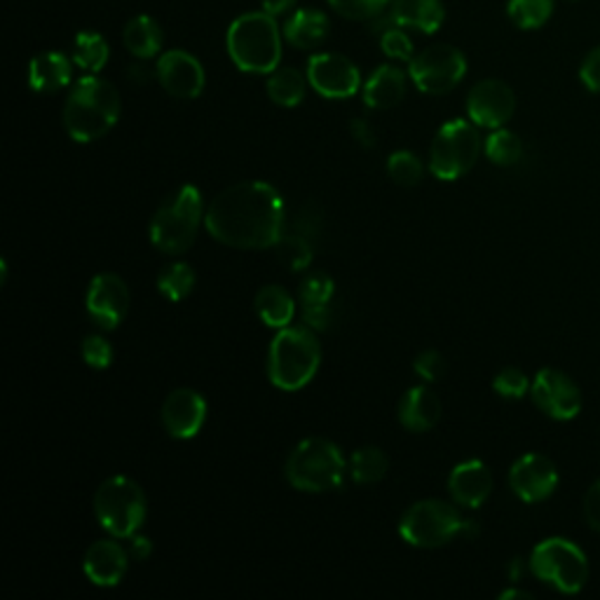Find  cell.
<instances>
[{"instance_id":"obj_1","label":"cell","mask_w":600,"mask_h":600,"mask_svg":"<svg viewBox=\"0 0 600 600\" xmlns=\"http://www.w3.org/2000/svg\"><path fill=\"white\" fill-rule=\"evenodd\" d=\"M284 199L273 184L244 181L212 199L205 226L226 247L271 249L284 235Z\"/></svg>"},{"instance_id":"obj_2","label":"cell","mask_w":600,"mask_h":600,"mask_svg":"<svg viewBox=\"0 0 600 600\" xmlns=\"http://www.w3.org/2000/svg\"><path fill=\"white\" fill-rule=\"evenodd\" d=\"M120 95L108 80L90 73L80 78L63 104V127L69 137L90 144L106 137L120 120Z\"/></svg>"},{"instance_id":"obj_3","label":"cell","mask_w":600,"mask_h":600,"mask_svg":"<svg viewBox=\"0 0 600 600\" xmlns=\"http://www.w3.org/2000/svg\"><path fill=\"white\" fill-rule=\"evenodd\" d=\"M228 55L244 73H273L282 61V33L273 14L247 12L228 29Z\"/></svg>"},{"instance_id":"obj_4","label":"cell","mask_w":600,"mask_h":600,"mask_svg":"<svg viewBox=\"0 0 600 600\" xmlns=\"http://www.w3.org/2000/svg\"><path fill=\"white\" fill-rule=\"evenodd\" d=\"M322 345L309 326L279 328L268 352L271 383L284 392L303 390L317 375Z\"/></svg>"},{"instance_id":"obj_5","label":"cell","mask_w":600,"mask_h":600,"mask_svg":"<svg viewBox=\"0 0 600 600\" xmlns=\"http://www.w3.org/2000/svg\"><path fill=\"white\" fill-rule=\"evenodd\" d=\"M205 216L207 214L203 205V193H199L197 186L193 184L181 186L165 199L150 220L148 233L153 247L169 256H179L188 252L199 233V226H203Z\"/></svg>"},{"instance_id":"obj_6","label":"cell","mask_w":600,"mask_h":600,"mask_svg":"<svg viewBox=\"0 0 600 600\" xmlns=\"http://www.w3.org/2000/svg\"><path fill=\"white\" fill-rule=\"evenodd\" d=\"M476 530V521L464 519L458 506L443 500H420L399 521V535L417 549H436L460 535L472 538Z\"/></svg>"},{"instance_id":"obj_7","label":"cell","mask_w":600,"mask_h":600,"mask_svg":"<svg viewBox=\"0 0 600 600\" xmlns=\"http://www.w3.org/2000/svg\"><path fill=\"white\" fill-rule=\"evenodd\" d=\"M286 481L301 493H326L343 485L347 462L336 443L319 436L301 441L284 466Z\"/></svg>"},{"instance_id":"obj_8","label":"cell","mask_w":600,"mask_h":600,"mask_svg":"<svg viewBox=\"0 0 600 600\" xmlns=\"http://www.w3.org/2000/svg\"><path fill=\"white\" fill-rule=\"evenodd\" d=\"M148 514L144 488L129 476H110L95 493V517L116 540L137 535Z\"/></svg>"},{"instance_id":"obj_9","label":"cell","mask_w":600,"mask_h":600,"mask_svg":"<svg viewBox=\"0 0 600 600\" xmlns=\"http://www.w3.org/2000/svg\"><path fill=\"white\" fill-rule=\"evenodd\" d=\"M530 572L561 593H580L589 582V559L574 542L549 538L530 553Z\"/></svg>"},{"instance_id":"obj_10","label":"cell","mask_w":600,"mask_h":600,"mask_svg":"<svg viewBox=\"0 0 600 600\" xmlns=\"http://www.w3.org/2000/svg\"><path fill=\"white\" fill-rule=\"evenodd\" d=\"M481 155L479 127L470 120L441 125L430 148V169L441 181H455L472 171Z\"/></svg>"},{"instance_id":"obj_11","label":"cell","mask_w":600,"mask_h":600,"mask_svg":"<svg viewBox=\"0 0 600 600\" xmlns=\"http://www.w3.org/2000/svg\"><path fill=\"white\" fill-rule=\"evenodd\" d=\"M409 76L420 92L449 95L466 76V59L453 46H432L411 59Z\"/></svg>"},{"instance_id":"obj_12","label":"cell","mask_w":600,"mask_h":600,"mask_svg":"<svg viewBox=\"0 0 600 600\" xmlns=\"http://www.w3.org/2000/svg\"><path fill=\"white\" fill-rule=\"evenodd\" d=\"M305 76L307 82L313 85V90L326 99H350L362 87V73L357 63L336 52L309 57Z\"/></svg>"},{"instance_id":"obj_13","label":"cell","mask_w":600,"mask_h":600,"mask_svg":"<svg viewBox=\"0 0 600 600\" xmlns=\"http://www.w3.org/2000/svg\"><path fill=\"white\" fill-rule=\"evenodd\" d=\"M535 406L553 420H572L582 411V390L559 368H542L530 387Z\"/></svg>"},{"instance_id":"obj_14","label":"cell","mask_w":600,"mask_h":600,"mask_svg":"<svg viewBox=\"0 0 600 600\" xmlns=\"http://www.w3.org/2000/svg\"><path fill=\"white\" fill-rule=\"evenodd\" d=\"M129 288L125 279L116 273H101L90 282L87 288L85 305L87 315L101 328V331H114L122 324V319L129 313Z\"/></svg>"},{"instance_id":"obj_15","label":"cell","mask_w":600,"mask_h":600,"mask_svg":"<svg viewBox=\"0 0 600 600\" xmlns=\"http://www.w3.org/2000/svg\"><path fill=\"white\" fill-rule=\"evenodd\" d=\"M517 110V95L502 80H481L466 97V114L476 127L500 129Z\"/></svg>"},{"instance_id":"obj_16","label":"cell","mask_w":600,"mask_h":600,"mask_svg":"<svg viewBox=\"0 0 600 600\" xmlns=\"http://www.w3.org/2000/svg\"><path fill=\"white\" fill-rule=\"evenodd\" d=\"M509 485L517 498L528 504L544 502L559 488V470H555L551 458L542 453H528L511 464Z\"/></svg>"},{"instance_id":"obj_17","label":"cell","mask_w":600,"mask_h":600,"mask_svg":"<svg viewBox=\"0 0 600 600\" xmlns=\"http://www.w3.org/2000/svg\"><path fill=\"white\" fill-rule=\"evenodd\" d=\"M155 78L160 80L165 92L176 99H197L207 82L203 63L184 50L165 52L155 66Z\"/></svg>"},{"instance_id":"obj_18","label":"cell","mask_w":600,"mask_h":600,"mask_svg":"<svg viewBox=\"0 0 600 600\" xmlns=\"http://www.w3.org/2000/svg\"><path fill=\"white\" fill-rule=\"evenodd\" d=\"M207 402L197 390H174L163 404V425L174 439H193L205 427Z\"/></svg>"},{"instance_id":"obj_19","label":"cell","mask_w":600,"mask_h":600,"mask_svg":"<svg viewBox=\"0 0 600 600\" xmlns=\"http://www.w3.org/2000/svg\"><path fill=\"white\" fill-rule=\"evenodd\" d=\"M449 491L455 504L479 509L493 493V474L481 460L460 462L449 476Z\"/></svg>"},{"instance_id":"obj_20","label":"cell","mask_w":600,"mask_h":600,"mask_svg":"<svg viewBox=\"0 0 600 600\" xmlns=\"http://www.w3.org/2000/svg\"><path fill=\"white\" fill-rule=\"evenodd\" d=\"M127 568H129V555L114 540L95 542L90 549H87L85 561H82L87 580L97 587H118L125 580Z\"/></svg>"},{"instance_id":"obj_21","label":"cell","mask_w":600,"mask_h":600,"mask_svg":"<svg viewBox=\"0 0 600 600\" xmlns=\"http://www.w3.org/2000/svg\"><path fill=\"white\" fill-rule=\"evenodd\" d=\"M399 420L409 432H427L441 420L439 396L427 387H411L399 402Z\"/></svg>"},{"instance_id":"obj_22","label":"cell","mask_w":600,"mask_h":600,"mask_svg":"<svg viewBox=\"0 0 600 600\" xmlns=\"http://www.w3.org/2000/svg\"><path fill=\"white\" fill-rule=\"evenodd\" d=\"M73 78V61L61 52H42L29 63V87L38 95L63 90Z\"/></svg>"},{"instance_id":"obj_23","label":"cell","mask_w":600,"mask_h":600,"mask_svg":"<svg viewBox=\"0 0 600 600\" xmlns=\"http://www.w3.org/2000/svg\"><path fill=\"white\" fill-rule=\"evenodd\" d=\"M406 97V73L399 66L385 63L375 69L364 85V104L373 110H387Z\"/></svg>"},{"instance_id":"obj_24","label":"cell","mask_w":600,"mask_h":600,"mask_svg":"<svg viewBox=\"0 0 600 600\" xmlns=\"http://www.w3.org/2000/svg\"><path fill=\"white\" fill-rule=\"evenodd\" d=\"M328 31H331L328 17L315 8L296 10L284 24V38L288 40V46H294L298 50L319 48L328 38Z\"/></svg>"},{"instance_id":"obj_25","label":"cell","mask_w":600,"mask_h":600,"mask_svg":"<svg viewBox=\"0 0 600 600\" xmlns=\"http://www.w3.org/2000/svg\"><path fill=\"white\" fill-rule=\"evenodd\" d=\"M390 10L399 27L420 33H436L446 19L441 0H392Z\"/></svg>"},{"instance_id":"obj_26","label":"cell","mask_w":600,"mask_h":600,"mask_svg":"<svg viewBox=\"0 0 600 600\" xmlns=\"http://www.w3.org/2000/svg\"><path fill=\"white\" fill-rule=\"evenodd\" d=\"M258 319L271 328H286L296 317V301L279 284L263 286L254 301Z\"/></svg>"},{"instance_id":"obj_27","label":"cell","mask_w":600,"mask_h":600,"mask_svg":"<svg viewBox=\"0 0 600 600\" xmlns=\"http://www.w3.org/2000/svg\"><path fill=\"white\" fill-rule=\"evenodd\" d=\"M122 40H125V48L129 50V55H135L137 59H150L155 55H160L165 33L153 17L139 14L131 21H127Z\"/></svg>"},{"instance_id":"obj_28","label":"cell","mask_w":600,"mask_h":600,"mask_svg":"<svg viewBox=\"0 0 600 600\" xmlns=\"http://www.w3.org/2000/svg\"><path fill=\"white\" fill-rule=\"evenodd\" d=\"M307 76L292 69V66H279L268 78V97L284 108H294L305 99Z\"/></svg>"},{"instance_id":"obj_29","label":"cell","mask_w":600,"mask_h":600,"mask_svg":"<svg viewBox=\"0 0 600 600\" xmlns=\"http://www.w3.org/2000/svg\"><path fill=\"white\" fill-rule=\"evenodd\" d=\"M390 470V458L385 455L383 449L377 446H364L360 451H354L350 462H347V472L354 483L371 485L381 481Z\"/></svg>"},{"instance_id":"obj_30","label":"cell","mask_w":600,"mask_h":600,"mask_svg":"<svg viewBox=\"0 0 600 600\" xmlns=\"http://www.w3.org/2000/svg\"><path fill=\"white\" fill-rule=\"evenodd\" d=\"M110 48L101 33L80 31L73 40V63L87 73H99L108 63Z\"/></svg>"},{"instance_id":"obj_31","label":"cell","mask_w":600,"mask_h":600,"mask_svg":"<svg viewBox=\"0 0 600 600\" xmlns=\"http://www.w3.org/2000/svg\"><path fill=\"white\" fill-rule=\"evenodd\" d=\"M506 14L517 29L535 31L551 19L553 0H509Z\"/></svg>"},{"instance_id":"obj_32","label":"cell","mask_w":600,"mask_h":600,"mask_svg":"<svg viewBox=\"0 0 600 600\" xmlns=\"http://www.w3.org/2000/svg\"><path fill=\"white\" fill-rule=\"evenodd\" d=\"M193 288H195V271L184 260L165 265L158 275V292L171 303H179L186 296H190Z\"/></svg>"},{"instance_id":"obj_33","label":"cell","mask_w":600,"mask_h":600,"mask_svg":"<svg viewBox=\"0 0 600 600\" xmlns=\"http://www.w3.org/2000/svg\"><path fill=\"white\" fill-rule=\"evenodd\" d=\"M483 153L493 165L511 167L523 158V141L514 135V131L500 127V129H493V135L485 139Z\"/></svg>"},{"instance_id":"obj_34","label":"cell","mask_w":600,"mask_h":600,"mask_svg":"<svg viewBox=\"0 0 600 600\" xmlns=\"http://www.w3.org/2000/svg\"><path fill=\"white\" fill-rule=\"evenodd\" d=\"M275 249L279 258L286 263V268L294 273L305 271L307 265L313 263V247H309V242L303 233L282 235V239L275 244Z\"/></svg>"},{"instance_id":"obj_35","label":"cell","mask_w":600,"mask_h":600,"mask_svg":"<svg viewBox=\"0 0 600 600\" xmlns=\"http://www.w3.org/2000/svg\"><path fill=\"white\" fill-rule=\"evenodd\" d=\"M387 174L390 179L399 186H415L422 181V174H425V167H422L417 155L411 150H396L387 158Z\"/></svg>"},{"instance_id":"obj_36","label":"cell","mask_w":600,"mask_h":600,"mask_svg":"<svg viewBox=\"0 0 600 600\" xmlns=\"http://www.w3.org/2000/svg\"><path fill=\"white\" fill-rule=\"evenodd\" d=\"M328 6L338 14L357 21H371L381 12H385L392 0H328Z\"/></svg>"},{"instance_id":"obj_37","label":"cell","mask_w":600,"mask_h":600,"mask_svg":"<svg viewBox=\"0 0 600 600\" xmlns=\"http://www.w3.org/2000/svg\"><path fill=\"white\" fill-rule=\"evenodd\" d=\"M530 387L532 385L528 381V375L514 366L502 368L493 381V390L504 399H523L530 392Z\"/></svg>"},{"instance_id":"obj_38","label":"cell","mask_w":600,"mask_h":600,"mask_svg":"<svg viewBox=\"0 0 600 600\" xmlns=\"http://www.w3.org/2000/svg\"><path fill=\"white\" fill-rule=\"evenodd\" d=\"M383 52L394 61H411L413 55V40L404 31V27H392L381 36Z\"/></svg>"},{"instance_id":"obj_39","label":"cell","mask_w":600,"mask_h":600,"mask_svg":"<svg viewBox=\"0 0 600 600\" xmlns=\"http://www.w3.org/2000/svg\"><path fill=\"white\" fill-rule=\"evenodd\" d=\"M82 360L92 368H108L114 364V345L104 336H87L82 341Z\"/></svg>"},{"instance_id":"obj_40","label":"cell","mask_w":600,"mask_h":600,"mask_svg":"<svg viewBox=\"0 0 600 600\" xmlns=\"http://www.w3.org/2000/svg\"><path fill=\"white\" fill-rule=\"evenodd\" d=\"M333 292H336V284L326 273H315L309 275L301 284V298L303 303H328Z\"/></svg>"},{"instance_id":"obj_41","label":"cell","mask_w":600,"mask_h":600,"mask_svg":"<svg viewBox=\"0 0 600 600\" xmlns=\"http://www.w3.org/2000/svg\"><path fill=\"white\" fill-rule=\"evenodd\" d=\"M415 373L422 377V381L427 383H436L439 377L446 371V360H443V354L436 350H425L417 354V360L413 362Z\"/></svg>"},{"instance_id":"obj_42","label":"cell","mask_w":600,"mask_h":600,"mask_svg":"<svg viewBox=\"0 0 600 600\" xmlns=\"http://www.w3.org/2000/svg\"><path fill=\"white\" fill-rule=\"evenodd\" d=\"M580 80L589 92L600 95V48L591 50L584 57V61L580 66Z\"/></svg>"},{"instance_id":"obj_43","label":"cell","mask_w":600,"mask_h":600,"mask_svg":"<svg viewBox=\"0 0 600 600\" xmlns=\"http://www.w3.org/2000/svg\"><path fill=\"white\" fill-rule=\"evenodd\" d=\"M331 307L328 303H303V322L313 331H326L331 326Z\"/></svg>"},{"instance_id":"obj_44","label":"cell","mask_w":600,"mask_h":600,"mask_svg":"<svg viewBox=\"0 0 600 600\" xmlns=\"http://www.w3.org/2000/svg\"><path fill=\"white\" fill-rule=\"evenodd\" d=\"M584 521L591 530L600 532V479L589 488L584 498Z\"/></svg>"},{"instance_id":"obj_45","label":"cell","mask_w":600,"mask_h":600,"mask_svg":"<svg viewBox=\"0 0 600 600\" xmlns=\"http://www.w3.org/2000/svg\"><path fill=\"white\" fill-rule=\"evenodd\" d=\"M350 131H352L354 141H357L362 148H373V146L377 144V137H375L373 127H371L368 120H364V118L352 120V122H350Z\"/></svg>"},{"instance_id":"obj_46","label":"cell","mask_w":600,"mask_h":600,"mask_svg":"<svg viewBox=\"0 0 600 600\" xmlns=\"http://www.w3.org/2000/svg\"><path fill=\"white\" fill-rule=\"evenodd\" d=\"M129 555L135 561H146L148 555L153 553V542L148 538H141V535H131L129 538Z\"/></svg>"},{"instance_id":"obj_47","label":"cell","mask_w":600,"mask_h":600,"mask_svg":"<svg viewBox=\"0 0 600 600\" xmlns=\"http://www.w3.org/2000/svg\"><path fill=\"white\" fill-rule=\"evenodd\" d=\"M260 6H263V12L279 17L292 10L296 6V0H260Z\"/></svg>"},{"instance_id":"obj_48","label":"cell","mask_w":600,"mask_h":600,"mask_svg":"<svg viewBox=\"0 0 600 600\" xmlns=\"http://www.w3.org/2000/svg\"><path fill=\"white\" fill-rule=\"evenodd\" d=\"M127 76H129V80H131V82H137V85H146V82L153 78V73L146 69L144 63H135V66H129Z\"/></svg>"},{"instance_id":"obj_49","label":"cell","mask_w":600,"mask_h":600,"mask_svg":"<svg viewBox=\"0 0 600 600\" xmlns=\"http://www.w3.org/2000/svg\"><path fill=\"white\" fill-rule=\"evenodd\" d=\"M523 568H525V563H523L521 559L511 561V565H509V577H511V582H519V580H521V577H523Z\"/></svg>"},{"instance_id":"obj_50","label":"cell","mask_w":600,"mask_h":600,"mask_svg":"<svg viewBox=\"0 0 600 600\" xmlns=\"http://www.w3.org/2000/svg\"><path fill=\"white\" fill-rule=\"evenodd\" d=\"M500 598H502V600H511V598H523V600H530V598H532V593H528V591H523V589H506V591H502V593H500Z\"/></svg>"},{"instance_id":"obj_51","label":"cell","mask_w":600,"mask_h":600,"mask_svg":"<svg viewBox=\"0 0 600 600\" xmlns=\"http://www.w3.org/2000/svg\"><path fill=\"white\" fill-rule=\"evenodd\" d=\"M8 282V263L0 260V284Z\"/></svg>"}]
</instances>
